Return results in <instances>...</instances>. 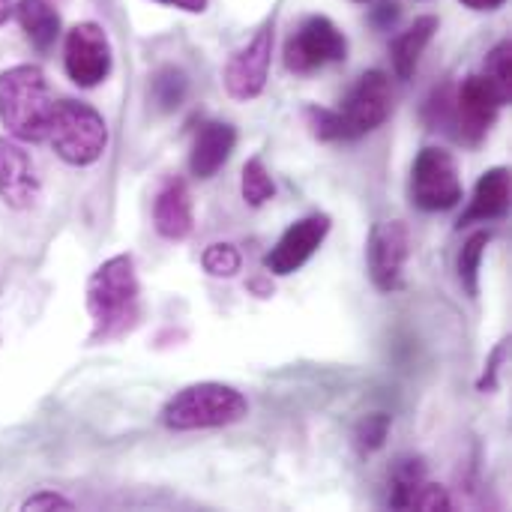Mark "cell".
I'll use <instances>...</instances> for the list:
<instances>
[{
  "instance_id": "6da1fadb",
  "label": "cell",
  "mask_w": 512,
  "mask_h": 512,
  "mask_svg": "<svg viewBox=\"0 0 512 512\" xmlns=\"http://www.w3.org/2000/svg\"><path fill=\"white\" fill-rule=\"evenodd\" d=\"M90 345L114 342L132 333L141 321V282L129 252L102 261L87 279Z\"/></svg>"
},
{
  "instance_id": "7a4b0ae2",
  "label": "cell",
  "mask_w": 512,
  "mask_h": 512,
  "mask_svg": "<svg viewBox=\"0 0 512 512\" xmlns=\"http://www.w3.org/2000/svg\"><path fill=\"white\" fill-rule=\"evenodd\" d=\"M54 96L48 78L33 63H18L0 72V123L18 141L39 144L48 138Z\"/></svg>"
},
{
  "instance_id": "3957f363",
  "label": "cell",
  "mask_w": 512,
  "mask_h": 512,
  "mask_svg": "<svg viewBox=\"0 0 512 512\" xmlns=\"http://www.w3.org/2000/svg\"><path fill=\"white\" fill-rule=\"evenodd\" d=\"M249 402L246 396L222 381H201L189 384L180 393H174L159 420L171 432H201V429H225L240 420H246Z\"/></svg>"
},
{
  "instance_id": "277c9868",
  "label": "cell",
  "mask_w": 512,
  "mask_h": 512,
  "mask_svg": "<svg viewBox=\"0 0 512 512\" xmlns=\"http://www.w3.org/2000/svg\"><path fill=\"white\" fill-rule=\"evenodd\" d=\"M45 141H51L54 153L66 165L87 168L99 162L108 147V123L93 105L78 102V99H60L54 102Z\"/></svg>"
},
{
  "instance_id": "5b68a950",
  "label": "cell",
  "mask_w": 512,
  "mask_h": 512,
  "mask_svg": "<svg viewBox=\"0 0 512 512\" xmlns=\"http://www.w3.org/2000/svg\"><path fill=\"white\" fill-rule=\"evenodd\" d=\"M465 198L459 162L447 147H423L411 165V204L423 213H447Z\"/></svg>"
},
{
  "instance_id": "8992f818",
  "label": "cell",
  "mask_w": 512,
  "mask_h": 512,
  "mask_svg": "<svg viewBox=\"0 0 512 512\" xmlns=\"http://www.w3.org/2000/svg\"><path fill=\"white\" fill-rule=\"evenodd\" d=\"M336 111H339V117L345 123L348 141H357V138L381 129L387 123V117L393 114V84H390V75L384 69L363 72L348 87V93L342 96V105Z\"/></svg>"
},
{
  "instance_id": "52a82bcc",
  "label": "cell",
  "mask_w": 512,
  "mask_h": 512,
  "mask_svg": "<svg viewBox=\"0 0 512 512\" xmlns=\"http://www.w3.org/2000/svg\"><path fill=\"white\" fill-rule=\"evenodd\" d=\"M504 102L495 93V87L486 81V75H468L459 87H453V99H450V126L447 132H453V138L465 141V144H480L498 114H501Z\"/></svg>"
},
{
  "instance_id": "ba28073f",
  "label": "cell",
  "mask_w": 512,
  "mask_h": 512,
  "mask_svg": "<svg viewBox=\"0 0 512 512\" xmlns=\"http://www.w3.org/2000/svg\"><path fill=\"white\" fill-rule=\"evenodd\" d=\"M114 66V48L102 24L81 21L66 33L63 42V69L72 84L90 90L99 87Z\"/></svg>"
},
{
  "instance_id": "9c48e42d",
  "label": "cell",
  "mask_w": 512,
  "mask_h": 512,
  "mask_svg": "<svg viewBox=\"0 0 512 512\" xmlns=\"http://www.w3.org/2000/svg\"><path fill=\"white\" fill-rule=\"evenodd\" d=\"M345 57L348 39L327 15H309L285 42V66L294 75H309L327 63H342Z\"/></svg>"
},
{
  "instance_id": "30bf717a",
  "label": "cell",
  "mask_w": 512,
  "mask_h": 512,
  "mask_svg": "<svg viewBox=\"0 0 512 512\" xmlns=\"http://www.w3.org/2000/svg\"><path fill=\"white\" fill-rule=\"evenodd\" d=\"M411 258V231L399 219L378 222L366 243L369 279L381 294H396L405 288V267Z\"/></svg>"
},
{
  "instance_id": "8fae6325",
  "label": "cell",
  "mask_w": 512,
  "mask_h": 512,
  "mask_svg": "<svg viewBox=\"0 0 512 512\" xmlns=\"http://www.w3.org/2000/svg\"><path fill=\"white\" fill-rule=\"evenodd\" d=\"M270 60H273V27H261L249 45L231 54L225 63L222 81L231 99L237 102H252L264 93L267 78H270Z\"/></svg>"
},
{
  "instance_id": "7c38bea8",
  "label": "cell",
  "mask_w": 512,
  "mask_h": 512,
  "mask_svg": "<svg viewBox=\"0 0 512 512\" xmlns=\"http://www.w3.org/2000/svg\"><path fill=\"white\" fill-rule=\"evenodd\" d=\"M333 222L327 213H312L297 219L291 228H285V234L276 240V246L264 255V267L273 276H291L297 270H303L312 255L324 246L327 234H330Z\"/></svg>"
},
{
  "instance_id": "4fadbf2b",
  "label": "cell",
  "mask_w": 512,
  "mask_h": 512,
  "mask_svg": "<svg viewBox=\"0 0 512 512\" xmlns=\"http://www.w3.org/2000/svg\"><path fill=\"white\" fill-rule=\"evenodd\" d=\"M42 183L30 153L18 138H0V201L9 210H30L39 201Z\"/></svg>"
},
{
  "instance_id": "5bb4252c",
  "label": "cell",
  "mask_w": 512,
  "mask_h": 512,
  "mask_svg": "<svg viewBox=\"0 0 512 512\" xmlns=\"http://www.w3.org/2000/svg\"><path fill=\"white\" fill-rule=\"evenodd\" d=\"M153 228L159 237L177 243L186 240L195 228L192 192L183 177H168L153 201Z\"/></svg>"
},
{
  "instance_id": "9a60e30c",
  "label": "cell",
  "mask_w": 512,
  "mask_h": 512,
  "mask_svg": "<svg viewBox=\"0 0 512 512\" xmlns=\"http://www.w3.org/2000/svg\"><path fill=\"white\" fill-rule=\"evenodd\" d=\"M237 147V129L225 120H210L198 129L195 141H192V150H189V171L192 177L198 180H210L216 177L231 153Z\"/></svg>"
},
{
  "instance_id": "2e32d148",
  "label": "cell",
  "mask_w": 512,
  "mask_h": 512,
  "mask_svg": "<svg viewBox=\"0 0 512 512\" xmlns=\"http://www.w3.org/2000/svg\"><path fill=\"white\" fill-rule=\"evenodd\" d=\"M507 213H510V168L495 165L477 180L468 210L459 219V228H468L474 222H495L504 219Z\"/></svg>"
},
{
  "instance_id": "e0dca14e",
  "label": "cell",
  "mask_w": 512,
  "mask_h": 512,
  "mask_svg": "<svg viewBox=\"0 0 512 512\" xmlns=\"http://www.w3.org/2000/svg\"><path fill=\"white\" fill-rule=\"evenodd\" d=\"M438 33V18L435 15H420L408 30H402L393 45H390V60H393V72L396 78L408 81L414 78L420 60H423V51L429 48V42L435 39Z\"/></svg>"
},
{
  "instance_id": "ac0fdd59",
  "label": "cell",
  "mask_w": 512,
  "mask_h": 512,
  "mask_svg": "<svg viewBox=\"0 0 512 512\" xmlns=\"http://www.w3.org/2000/svg\"><path fill=\"white\" fill-rule=\"evenodd\" d=\"M15 18L33 48L48 51L60 36V15L48 0H18Z\"/></svg>"
},
{
  "instance_id": "d6986e66",
  "label": "cell",
  "mask_w": 512,
  "mask_h": 512,
  "mask_svg": "<svg viewBox=\"0 0 512 512\" xmlns=\"http://www.w3.org/2000/svg\"><path fill=\"white\" fill-rule=\"evenodd\" d=\"M426 483V462L420 456H405L390 471V507L411 510L414 495Z\"/></svg>"
},
{
  "instance_id": "ffe728a7",
  "label": "cell",
  "mask_w": 512,
  "mask_h": 512,
  "mask_svg": "<svg viewBox=\"0 0 512 512\" xmlns=\"http://www.w3.org/2000/svg\"><path fill=\"white\" fill-rule=\"evenodd\" d=\"M489 240H492V231L480 228L465 240V246L459 252V282L468 291V297L480 294V267H483V255H486Z\"/></svg>"
},
{
  "instance_id": "44dd1931",
  "label": "cell",
  "mask_w": 512,
  "mask_h": 512,
  "mask_svg": "<svg viewBox=\"0 0 512 512\" xmlns=\"http://www.w3.org/2000/svg\"><path fill=\"white\" fill-rule=\"evenodd\" d=\"M186 93H189V78L177 66H162L150 81V96H153L156 108L165 114L180 108L186 102Z\"/></svg>"
},
{
  "instance_id": "7402d4cb",
  "label": "cell",
  "mask_w": 512,
  "mask_h": 512,
  "mask_svg": "<svg viewBox=\"0 0 512 512\" xmlns=\"http://www.w3.org/2000/svg\"><path fill=\"white\" fill-rule=\"evenodd\" d=\"M240 192H243V201L249 207H255V210L276 198V183H273V177H270V171H267L261 156L246 159L243 174H240Z\"/></svg>"
},
{
  "instance_id": "603a6c76",
  "label": "cell",
  "mask_w": 512,
  "mask_h": 512,
  "mask_svg": "<svg viewBox=\"0 0 512 512\" xmlns=\"http://www.w3.org/2000/svg\"><path fill=\"white\" fill-rule=\"evenodd\" d=\"M483 75L486 81L495 87V93L501 96L504 105L512 102V45L510 39L498 42L489 57H486V66H483Z\"/></svg>"
},
{
  "instance_id": "cb8c5ba5",
  "label": "cell",
  "mask_w": 512,
  "mask_h": 512,
  "mask_svg": "<svg viewBox=\"0 0 512 512\" xmlns=\"http://www.w3.org/2000/svg\"><path fill=\"white\" fill-rule=\"evenodd\" d=\"M201 267L213 279H234L240 273V267H243V255L231 243H210L201 252Z\"/></svg>"
},
{
  "instance_id": "d4e9b609",
  "label": "cell",
  "mask_w": 512,
  "mask_h": 512,
  "mask_svg": "<svg viewBox=\"0 0 512 512\" xmlns=\"http://www.w3.org/2000/svg\"><path fill=\"white\" fill-rule=\"evenodd\" d=\"M306 117V126L312 132V138L318 141H348V132H345V123L339 117L336 108H321V105H306L303 111Z\"/></svg>"
},
{
  "instance_id": "484cf974",
  "label": "cell",
  "mask_w": 512,
  "mask_h": 512,
  "mask_svg": "<svg viewBox=\"0 0 512 512\" xmlns=\"http://www.w3.org/2000/svg\"><path fill=\"white\" fill-rule=\"evenodd\" d=\"M390 429H393V417L384 414V411H375V414H366L357 429H354V441L363 453H378L387 438H390Z\"/></svg>"
},
{
  "instance_id": "4316f807",
  "label": "cell",
  "mask_w": 512,
  "mask_h": 512,
  "mask_svg": "<svg viewBox=\"0 0 512 512\" xmlns=\"http://www.w3.org/2000/svg\"><path fill=\"white\" fill-rule=\"evenodd\" d=\"M411 510L450 512L453 510V501H450V495H447L444 486H438V483H423L420 492H417L414 501H411Z\"/></svg>"
},
{
  "instance_id": "83f0119b",
  "label": "cell",
  "mask_w": 512,
  "mask_h": 512,
  "mask_svg": "<svg viewBox=\"0 0 512 512\" xmlns=\"http://www.w3.org/2000/svg\"><path fill=\"white\" fill-rule=\"evenodd\" d=\"M21 510H33V512H42V510H60V512H69L75 510V504L69 501V498H63V495H57V492H39V495H30L24 504H21Z\"/></svg>"
},
{
  "instance_id": "f1b7e54d",
  "label": "cell",
  "mask_w": 512,
  "mask_h": 512,
  "mask_svg": "<svg viewBox=\"0 0 512 512\" xmlns=\"http://www.w3.org/2000/svg\"><path fill=\"white\" fill-rule=\"evenodd\" d=\"M504 357H507V339L495 348V354H492V360H489V366H486V375H483V378H480V384H477L483 393H486V390L492 393V390L498 387V372H501Z\"/></svg>"
},
{
  "instance_id": "f546056e",
  "label": "cell",
  "mask_w": 512,
  "mask_h": 512,
  "mask_svg": "<svg viewBox=\"0 0 512 512\" xmlns=\"http://www.w3.org/2000/svg\"><path fill=\"white\" fill-rule=\"evenodd\" d=\"M156 3L171 6V9H180V12H192V15H201L210 6V0H156Z\"/></svg>"
},
{
  "instance_id": "4dcf8cb0",
  "label": "cell",
  "mask_w": 512,
  "mask_h": 512,
  "mask_svg": "<svg viewBox=\"0 0 512 512\" xmlns=\"http://www.w3.org/2000/svg\"><path fill=\"white\" fill-rule=\"evenodd\" d=\"M246 288H249V294H255L258 300H270V297H273V282H270V276H255V279L246 282Z\"/></svg>"
},
{
  "instance_id": "1f68e13d",
  "label": "cell",
  "mask_w": 512,
  "mask_h": 512,
  "mask_svg": "<svg viewBox=\"0 0 512 512\" xmlns=\"http://www.w3.org/2000/svg\"><path fill=\"white\" fill-rule=\"evenodd\" d=\"M462 6H468V9H474V12H495V9H501L507 0H459Z\"/></svg>"
},
{
  "instance_id": "d6a6232c",
  "label": "cell",
  "mask_w": 512,
  "mask_h": 512,
  "mask_svg": "<svg viewBox=\"0 0 512 512\" xmlns=\"http://www.w3.org/2000/svg\"><path fill=\"white\" fill-rule=\"evenodd\" d=\"M396 15H399V9H396L393 3H381V9H378L375 21H378L381 27H387V24H393V21H396Z\"/></svg>"
},
{
  "instance_id": "836d02e7",
  "label": "cell",
  "mask_w": 512,
  "mask_h": 512,
  "mask_svg": "<svg viewBox=\"0 0 512 512\" xmlns=\"http://www.w3.org/2000/svg\"><path fill=\"white\" fill-rule=\"evenodd\" d=\"M9 15H12V0H0V24H6Z\"/></svg>"
},
{
  "instance_id": "e575fe53",
  "label": "cell",
  "mask_w": 512,
  "mask_h": 512,
  "mask_svg": "<svg viewBox=\"0 0 512 512\" xmlns=\"http://www.w3.org/2000/svg\"><path fill=\"white\" fill-rule=\"evenodd\" d=\"M357 3H366V0H357Z\"/></svg>"
}]
</instances>
